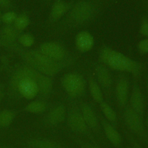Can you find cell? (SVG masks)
I'll use <instances>...</instances> for the list:
<instances>
[{
    "instance_id": "6da1fadb",
    "label": "cell",
    "mask_w": 148,
    "mask_h": 148,
    "mask_svg": "<svg viewBox=\"0 0 148 148\" xmlns=\"http://www.w3.org/2000/svg\"><path fill=\"white\" fill-rule=\"evenodd\" d=\"M9 89L12 95L19 94L27 99H32L39 94L45 97L52 91L53 80L24 63L13 69Z\"/></svg>"
},
{
    "instance_id": "7a4b0ae2",
    "label": "cell",
    "mask_w": 148,
    "mask_h": 148,
    "mask_svg": "<svg viewBox=\"0 0 148 148\" xmlns=\"http://www.w3.org/2000/svg\"><path fill=\"white\" fill-rule=\"evenodd\" d=\"M108 0H76L60 23V29L69 31L94 22L106 8Z\"/></svg>"
},
{
    "instance_id": "3957f363",
    "label": "cell",
    "mask_w": 148,
    "mask_h": 148,
    "mask_svg": "<svg viewBox=\"0 0 148 148\" xmlns=\"http://www.w3.org/2000/svg\"><path fill=\"white\" fill-rule=\"evenodd\" d=\"M0 45L17 53L25 64L49 77L56 75L63 68L71 65L75 61H56L44 55L39 50L23 49L14 42L7 43L0 40Z\"/></svg>"
},
{
    "instance_id": "277c9868",
    "label": "cell",
    "mask_w": 148,
    "mask_h": 148,
    "mask_svg": "<svg viewBox=\"0 0 148 148\" xmlns=\"http://www.w3.org/2000/svg\"><path fill=\"white\" fill-rule=\"evenodd\" d=\"M99 62L113 70L131 73L138 76L142 69V65L128 57L123 53L103 45L99 50Z\"/></svg>"
},
{
    "instance_id": "5b68a950",
    "label": "cell",
    "mask_w": 148,
    "mask_h": 148,
    "mask_svg": "<svg viewBox=\"0 0 148 148\" xmlns=\"http://www.w3.org/2000/svg\"><path fill=\"white\" fill-rule=\"evenodd\" d=\"M61 85L71 97L82 96L86 91V82L83 76L76 72L65 74L61 79Z\"/></svg>"
},
{
    "instance_id": "8992f818",
    "label": "cell",
    "mask_w": 148,
    "mask_h": 148,
    "mask_svg": "<svg viewBox=\"0 0 148 148\" xmlns=\"http://www.w3.org/2000/svg\"><path fill=\"white\" fill-rule=\"evenodd\" d=\"M39 50L56 61L64 62L75 60L65 46L57 42H44L39 46Z\"/></svg>"
},
{
    "instance_id": "52a82bcc",
    "label": "cell",
    "mask_w": 148,
    "mask_h": 148,
    "mask_svg": "<svg viewBox=\"0 0 148 148\" xmlns=\"http://www.w3.org/2000/svg\"><path fill=\"white\" fill-rule=\"evenodd\" d=\"M94 45V39L92 34L87 30L79 31L75 38L76 49L81 53L90 51Z\"/></svg>"
},
{
    "instance_id": "ba28073f",
    "label": "cell",
    "mask_w": 148,
    "mask_h": 148,
    "mask_svg": "<svg viewBox=\"0 0 148 148\" xmlns=\"http://www.w3.org/2000/svg\"><path fill=\"white\" fill-rule=\"evenodd\" d=\"M95 73L97 82L101 88L106 91L110 90L113 84V79L107 66L101 63L96 65Z\"/></svg>"
},
{
    "instance_id": "9c48e42d",
    "label": "cell",
    "mask_w": 148,
    "mask_h": 148,
    "mask_svg": "<svg viewBox=\"0 0 148 148\" xmlns=\"http://www.w3.org/2000/svg\"><path fill=\"white\" fill-rule=\"evenodd\" d=\"M125 122L128 127L133 132L137 134H142L143 125L141 116L132 108H127L124 113Z\"/></svg>"
},
{
    "instance_id": "30bf717a",
    "label": "cell",
    "mask_w": 148,
    "mask_h": 148,
    "mask_svg": "<svg viewBox=\"0 0 148 148\" xmlns=\"http://www.w3.org/2000/svg\"><path fill=\"white\" fill-rule=\"evenodd\" d=\"M68 124L73 131L80 134H86L88 131V125L84 120L80 112L72 110L68 116Z\"/></svg>"
},
{
    "instance_id": "8fae6325",
    "label": "cell",
    "mask_w": 148,
    "mask_h": 148,
    "mask_svg": "<svg viewBox=\"0 0 148 148\" xmlns=\"http://www.w3.org/2000/svg\"><path fill=\"white\" fill-rule=\"evenodd\" d=\"M129 87L128 78L123 75H120L116 82L115 92L117 100L119 105L121 106H125L127 103L128 97Z\"/></svg>"
},
{
    "instance_id": "7c38bea8",
    "label": "cell",
    "mask_w": 148,
    "mask_h": 148,
    "mask_svg": "<svg viewBox=\"0 0 148 148\" xmlns=\"http://www.w3.org/2000/svg\"><path fill=\"white\" fill-rule=\"evenodd\" d=\"M73 2L74 0L70 2L64 1L54 2L50 13V21L56 22L63 18L71 9Z\"/></svg>"
},
{
    "instance_id": "4fadbf2b",
    "label": "cell",
    "mask_w": 148,
    "mask_h": 148,
    "mask_svg": "<svg viewBox=\"0 0 148 148\" xmlns=\"http://www.w3.org/2000/svg\"><path fill=\"white\" fill-rule=\"evenodd\" d=\"M130 102L132 107L131 108L138 114L142 116L144 111L143 98L142 92L136 83H135L133 85Z\"/></svg>"
},
{
    "instance_id": "5bb4252c",
    "label": "cell",
    "mask_w": 148,
    "mask_h": 148,
    "mask_svg": "<svg viewBox=\"0 0 148 148\" xmlns=\"http://www.w3.org/2000/svg\"><path fill=\"white\" fill-rule=\"evenodd\" d=\"M66 117V109L63 105L53 108L47 114L46 121L50 125H57L62 123Z\"/></svg>"
},
{
    "instance_id": "9a60e30c",
    "label": "cell",
    "mask_w": 148,
    "mask_h": 148,
    "mask_svg": "<svg viewBox=\"0 0 148 148\" xmlns=\"http://www.w3.org/2000/svg\"><path fill=\"white\" fill-rule=\"evenodd\" d=\"M81 110L82 116L88 127L92 129H96L98 125V121L91 107L87 103H83L82 105Z\"/></svg>"
},
{
    "instance_id": "2e32d148",
    "label": "cell",
    "mask_w": 148,
    "mask_h": 148,
    "mask_svg": "<svg viewBox=\"0 0 148 148\" xmlns=\"http://www.w3.org/2000/svg\"><path fill=\"white\" fill-rule=\"evenodd\" d=\"M26 144L30 148H62L57 143L47 139H31Z\"/></svg>"
},
{
    "instance_id": "e0dca14e",
    "label": "cell",
    "mask_w": 148,
    "mask_h": 148,
    "mask_svg": "<svg viewBox=\"0 0 148 148\" xmlns=\"http://www.w3.org/2000/svg\"><path fill=\"white\" fill-rule=\"evenodd\" d=\"M19 31L14 27L7 25L0 31V40L7 43H14L19 36Z\"/></svg>"
},
{
    "instance_id": "ac0fdd59",
    "label": "cell",
    "mask_w": 148,
    "mask_h": 148,
    "mask_svg": "<svg viewBox=\"0 0 148 148\" xmlns=\"http://www.w3.org/2000/svg\"><path fill=\"white\" fill-rule=\"evenodd\" d=\"M104 132L108 140L114 145L119 146L121 142V138L119 132L110 124L106 121L102 122Z\"/></svg>"
},
{
    "instance_id": "d6986e66",
    "label": "cell",
    "mask_w": 148,
    "mask_h": 148,
    "mask_svg": "<svg viewBox=\"0 0 148 148\" xmlns=\"http://www.w3.org/2000/svg\"><path fill=\"white\" fill-rule=\"evenodd\" d=\"M88 84L90 92L94 100L98 103L103 102V94L101 88L97 80L91 75L88 77Z\"/></svg>"
},
{
    "instance_id": "ffe728a7",
    "label": "cell",
    "mask_w": 148,
    "mask_h": 148,
    "mask_svg": "<svg viewBox=\"0 0 148 148\" xmlns=\"http://www.w3.org/2000/svg\"><path fill=\"white\" fill-rule=\"evenodd\" d=\"M16 116V113L14 110L5 109L0 111V127H7L9 126Z\"/></svg>"
},
{
    "instance_id": "44dd1931",
    "label": "cell",
    "mask_w": 148,
    "mask_h": 148,
    "mask_svg": "<svg viewBox=\"0 0 148 148\" xmlns=\"http://www.w3.org/2000/svg\"><path fill=\"white\" fill-rule=\"evenodd\" d=\"M47 106L45 102L42 101H34L28 103L24 110L28 113L38 114L44 112L46 109Z\"/></svg>"
},
{
    "instance_id": "7402d4cb",
    "label": "cell",
    "mask_w": 148,
    "mask_h": 148,
    "mask_svg": "<svg viewBox=\"0 0 148 148\" xmlns=\"http://www.w3.org/2000/svg\"><path fill=\"white\" fill-rule=\"evenodd\" d=\"M29 18L26 14H21L17 16L15 21H14V28L19 31L25 29L29 24Z\"/></svg>"
},
{
    "instance_id": "603a6c76",
    "label": "cell",
    "mask_w": 148,
    "mask_h": 148,
    "mask_svg": "<svg viewBox=\"0 0 148 148\" xmlns=\"http://www.w3.org/2000/svg\"><path fill=\"white\" fill-rule=\"evenodd\" d=\"M100 108L106 118L112 122L116 120V114L114 110L106 103L102 102L100 103Z\"/></svg>"
},
{
    "instance_id": "cb8c5ba5",
    "label": "cell",
    "mask_w": 148,
    "mask_h": 148,
    "mask_svg": "<svg viewBox=\"0 0 148 148\" xmlns=\"http://www.w3.org/2000/svg\"><path fill=\"white\" fill-rule=\"evenodd\" d=\"M19 43L25 47H29L32 46L35 42L34 38L29 34H23L19 35L18 38Z\"/></svg>"
},
{
    "instance_id": "d4e9b609",
    "label": "cell",
    "mask_w": 148,
    "mask_h": 148,
    "mask_svg": "<svg viewBox=\"0 0 148 148\" xmlns=\"http://www.w3.org/2000/svg\"><path fill=\"white\" fill-rule=\"evenodd\" d=\"M139 33L142 36L148 38V17L146 16L142 17L140 19Z\"/></svg>"
},
{
    "instance_id": "484cf974",
    "label": "cell",
    "mask_w": 148,
    "mask_h": 148,
    "mask_svg": "<svg viewBox=\"0 0 148 148\" xmlns=\"http://www.w3.org/2000/svg\"><path fill=\"white\" fill-rule=\"evenodd\" d=\"M17 17V13L14 12H8L2 15L1 21L3 23L10 24L12 23H14Z\"/></svg>"
},
{
    "instance_id": "4316f807",
    "label": "cell",
    "mask_w": 148,
    "mask_h": 148,
    "mask_svg": "<svg viewBox=\"0 0 148 148\" xmlns=\"http://www.w3.org/2000/svg\"><path fill=\"white\" fill-rule=\"evenodd\" d=\"M138 51L141 54H148V38H144L138 42L137 45Z\"/></svg>"
},
{
    "instance_id": "83f0119b",
    "label": "cell",
    "mask_w": 148,
    "mask_h": 148,
    "mask_svg": "<svg viewBox=\"0 0 148 148\" xmlns=\"http://www.w3.org/2000/svg\"><path fill=\"white\" fill-rule=\"evenodd\" d=\"M11 6L10 0H0V8L3 9H8Z\"/></svg>"
},
{
    "instance_id": "f1b7e54d",
    "label": "cell",
    "mask_w": 148,
    "mask_h": 148,
    "mask_svg": "<svg viewBox=\"0 0 148 148\" xmlns=\"http://www.w3.org/2000/svg\"><path fill=\"white\" fill-rule=\"evenodd\" d=\"M3 96H4V86L1 84H0V104Z\"/></svg>"
},
{
    "instance_id": "f546056e",
    "label": "cell",
    "mask_w": 148,
    "mask_h": 148,
    "mask_svg": "<svg viewBox=\"0 0 148 148\" xmlns=\"http://www.w3.org/2000/svg\"><path fill=\"white\" fill-rule=\"evenodd\" d=\"M143 8L148 12V0H142Z\"/></svg>"
},
{
    "instance_id": "4dcf8cb0",
    "label": "cell",
    "mask_w": 148,
    "mask_h": 148,
    "mask_svg": "<svg viewBox=\"0 0 148 148\" xmlns=\"http://www.w3.org/2000/svg\"><path fill=\"white\" fill-rule=\"evenodd\" d=\"M84 148H99L97 146H90V145H86L84 147Z\"/></svg>"
},
{
    "instance_id": "1f68e13d",
    "label": "cell",
    "mask_w": 148,
    "mask_h": 148,
    "mask_svg": "<svg viewBox=\"0 0 148 148\" xmlns=\"http://www.w3.org/2000/svg\"><path fill=\"white\" fill-rule=\"evenodd\" d=\"M2 13H1V8H0V20H1V17H2Z\"/></svg>"
},
{
    "instance_id": "d6a6232c",
    "label": "cell",
    "mask_w": 148,
    "mask_h": 148,
    "mask_svg": "<svg viewBox=\"0 0 148 148\" xmlns=\"http://www.w3.org/2000/svg\"><path fill=\"white\" fill-rule=\"evenodd\" d=\"M53 1L56 2V1H64V0H53Z\"/></svg>"
},
{
    "instance_id": "836d02e7",
    "label": "cell",
    "mask_w": 148,
    "mask_h": 148,
    "mask_svg": "<svg viewBox=\"0 0 148 148\" xmlns=\"http://www.w3.org/2000/svg\"><path fill=\"white\" fill-rule=\"evenodd\" d=\"M147 92H148V86H147Z\"/></svg>"
},
{
    "instance_id": "e575fe53",
    "label": "cell",
    "mask_w": 148,
    "mask_h": 148,
    "mask_svg": "<svg viewBox=\"0 0 148 148\" xmlns=\"http://www.w3.org/2000/svg\"><path fill=\"white\" fill-rule=\"evenodd\" d=\"M27 148H30V147H27Z\"/></svg>"
}]
</instances>
